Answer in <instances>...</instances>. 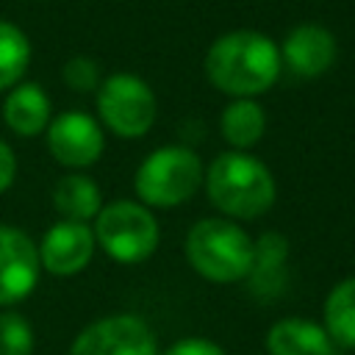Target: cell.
I'll return each instance as SVG.
<instances>
[{"label": "cell", "mask_w": 355, "mask_h": 355, "mask_svg": "<svg viewBox=\"0 0 355 355\" xmlns=\"http://www.w3.org/2000/svg\"><path fill=\"white\" fill-rule=\"evenodd\" d=\"M283 55L297 75H322L336 58V39L319 25H300L283 42Z\"/></svg>", "instance_id": "obj_12"}, {"label": "cell", "mask_w": 355, "mask_h": 355, "mask_svg": "<svg viewBox=\"0 0 355 355\" xmlns=\"http://www.w3.org/2000/svg\"><path fill=\"white\" fill-rule=\"evenodd\" d=\"M166 355H225V352L208 338H180L166 349Z\"/></svg>", "instance_id": "obj_20"}, {"label": "cell", "mask_w": 355, "mask_h": 355, "mask_svg": "<svg viewBox=\"0 0 355 355\" xmlns=\"http://www.w3.org/2000/svg\"><path fill=\"white\" fill-rule=\"evenodd\" d=\"M14 172H17V164H14V153L0 141V191H6L14 180Z\"/></svg>", "instance_id": "obj_21"}, {"label": "cell", "mask_w": 355, "mask_h": 355, "mask_svg": "<svg viewBox=\"0 0 355 355\" xmlns=\"http://www.w3.org/2000/svg\"><path fill=\"white\" fill-rule=\"evenodd\" d=\"M64 80L78 89V92H86V89H94L97 86V64L92 58H69L67 67H64Z\"/></svg>", "instance_id": "obj_19"}, {"label": "cell", "mask_w": 355, "mask_h": 355, "mask_svg": "<svg viewBox=\"0 0 355 355\" xmlns=\"http://www.w3.org/2000/svg\"><path fill=\"white\" fill-rule=\"evenodd\" d=\"M39 280V250L17 230L0 225V305H11L33 291Z\"/></svg>", "instance_id": "obj_8"}, {"label": "cell", "mask_w": 355, "mask_h": 355, "mask_svg": "<svg viewBox=\"0 0 355 355\" xmlns=\"http://www.w3.org/2000/svg\"><path fill=\"white\" fill-rule=\"evenodd\" d=\"M97 108L105 125L119 136H141L155 119V97L136 75H111L97 94Z\"/></svg>", "instance_id": "obj_6"}, {"label": "cell", "mask_w": 355, "mask_h": 355, "mask_svg": "<svg viewBox=\"0 0 355 355\" xmlns=\"http://www.w3.org/2000/svg\"><path fill=\"white\" fill-rule=\"evenodd\" d=\"M94 239L119 263H139L153 255L158 244V225L144 205L111 202L97 214Z\"/></svg>", "instance_id": "obj_4"}, {"label": "cell", "mask_w": 355, "mask_h": 355, "mask_svg": "<svg viewBox=\"0 0 355 355\" xmlns=\"http://www.w3.org/2000/svg\"><path fill=\"white\" fill-rule=\"evenodd\" d=\"M269 355H336V344L327 330L311 319H280L266 333Z\"/></svg>", "instance_id": "obj_11"}, {"label": "cell", "mask_w": 355, "mask_h": 355, "mask_svg": "<svg viewBox=\"0 0 355 355\" xmlns=\"http://www.w3.org/2000/svg\"><path fill=\"white\" fill-rule=\"evenodd\" d=\"M50 153L67 166H86L103 153V133L97 122L80 111L61 114L47 133Z\"/></svg>", "instance_id": "obj_10"}, {"label": "cell", "mask_w": 355, "mask_h": 355, "mask_svg": "<svg viewBox=\"0 0 355 355\" xmlns=\"http://www.w3.org/2000/svg\"><path fill=\"white\" fill-rule=\"evenodd\" d=\"M31 47L19 28L0 19V89L17 83L28 67Z\"/></svg>", "instance_id": "obj_17"}, {"label": "cell", "mask_w": 355, "mask_h": 355, "mask_svg": "<svg viewBox=\"0 0 355 355\" xmlns=\"http://www.w3.org/2000/svg\"><path fill=\"white\" fill-rule=\"evenodd\" d=\"M222 133L233 147H250L263 133V111L252 100L230 103L222 114Z\"/></svg>", "instance_id": "obj_16"}, {"label": "cell", "mask_w": 355, "mask_h": 355, "mask_svg": "<svg viewBox=\"0 0 355 355\" xmlns=\"http://www.w3.org/2000/svg\"><path fill=\"white\" fill-rule=\"evenodd\" d=\"M47 116H50V100L36 83L17 86L3 103V119L19 136L39 133L47 125Z\"/></svg>", "instance_id": "obj_13"}, {"label": "cell", "mask_w": 355, "mask_h": 355, "mask_svg": "<svg viewBox=\"0 0 355 355\" xmlns=\"http://www.w3.org/2000/svg\"><path fill=\"white\" fill-rule=\"evenodd\" d=\"M53 202L69 222H83L100 214V191L89 178H80V175L61 178L55 183Z\"/></svg>", "instance_id": "obj_15"}, {"label": "cell", "mask_w": 355, "mask_h": 355, "mask_svg": "<svg viewBox=\"0 0 355 355\" xmlns=\"http://www.w3.org/2000/svg\"><path fill=\"white\" fill-rule=\"evenodd\" d=\"M94 252V233L83 222H58L53 225L39 247V263L53 275H75L80 272Z\"/></svg>", "instance_id": "obj_9"}, {"label": "cell", "mask_w": 355, "mask_h": 355, "mask_svg": "<svg viewBox=\"0 0 355 355\" xmlns=\"http://www.w3.org/2000/svg\"><path fill=\"white\" fill-rule=\"evenodd\" d=\"M189 263L214 283H233L252 272L255 244L227 219H200L186 236Z\"/></svg>", "instance_id": "obj_3"}, {"label": "cell", "mask_w": 355, "mask_h": 355, "mask_svg": "<svg viewBox=\"0 0 355 355\" xmlns=\"http://www.w3.org/2000/svg\"><path fill=\"white\" fill-rule=\"evenodd\" d=\"M324 330L341 349H355V277L341 280L324 302Z\"/></svg>", "instance_id": "obj_14"}, {"label": "cell", "mask_w": 355, "mask_h": 355, "mask_svg": "<svg viewBox=\"0 0 355 355\" xmlns=\"http://www.w3.org/2000/svg\"><path fill=\"white\" fill-rule=\"evenodd\" d=\"M200 158L186 147L155 150L136 172V194L150 205H178L200 186Z\"/></svg>", "instance_id": "obj_5"}, {"label": "cell", "mask_w": 355, "mask_h": 355, "mask_svg": "<svg viewBox=\"0 0 355 355\" xmlns=\"http://www.w3.org/2000/svg\"><path fill=\"white\" fill-rule=\"evenodd\" d=\"M205 72L216 89L247 97L266 92L275 83L280 72V55L263 33L236 31L211 44Z\"/></svg>", "instance_id": "obj_1"}, {"label": "cell", "mask_w": 355, "mask_h": 355, "mask_svg": "<svg viewBox=\"0 0 355 355\" xmlns=\"http://www.w3.org/2000/svg\"><path fill=\"white\" fill-rule=\"evenodd\" d=\"M211 202L241 219L261 216L275 202V180L269 169L247 153H222L208 169Z\"/></svg>", "instance_id": "obj_2"}, {"label": "cell", "mask_w": 355, "mask_h": 355, "mask_svg": "<svg viewBox=\"0 0 355 355\" xmlns=\"http://www.w3.org/2000/svg\"><path fill=\"white\" fill-rule=\"evenodd\" d=\"M69 355H158V347L147 322L130 313H116L83 327L72 341Z\"/></svg>", "instance_id": "obj_7"}, {"label": "cell", "mask_w": 355, "mask_h": 355, "mask_svg": "<svg viewBox=\"0 0 355 355\" xmlns=\"http://www.w3.org/2000/svg\"><path fill=\"white\" fill-rule=\"evenodd\" d=\"M33 330L19 313H0V355H31Z\"/></svg>", "instance_id": "obj_18"}]
</instances>
